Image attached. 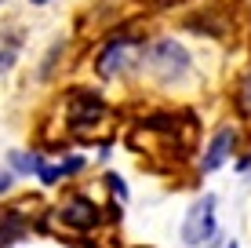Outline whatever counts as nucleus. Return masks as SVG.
<instances>
[{"mask_svg":"<svg viewBox=\"0 0 251 248\" xmlns=\"http://www.w3.org/2000/svg\"><path fill=\"white\" fill-rule=\"evenodd\" d=\"M138 58H142V44H138L135 37H113L106 48L99 51V58H95V73L102 77V81H117V77L131 73L138 66Z\"/></svg>","mask_w":251,"mask_h":248,"instance_id":"obj_1","label":"nucleus"},{"mask_svg":"<svg viewBox=\"0 0 251 248\" xmlns=\"http://www.w3.org/2000/svg\"><path fill=\"white\" fill-rule=\"evenodd\" d=\"M215 208H219V197H215V193H204V197H197L189 204V212L182 219V241L189 248H204V245L215 241V234H219Z\"/></svg>","mask_w":251,"mask_h":248,"instance_id":"obj_2","label":"nucleus"},{"mask_svg":"<svg viewBox=\"0 0 251 248\" xmlns=\"http://www.w3.org/2000/svg\"><path fill=\"white\" fill-rule=\"evenodd\" d=\"M142 62L157 81H178V77H186V70H189L186 48L175 44V40H157V44H150V51H142Z\"/></svg>","mask_w":251,"mask_h":248,"instance_id":"obj_3","label":"nucleus"},{"mask_svg":"<svg viewBox=\"0 0 251 248\" xmlns=\"http://www.w3.org/2000/svg\"><path fill=\"white\" fill-rule=\"evenodd\" d=\"M66 121H69V132H76V135L95 132L102 121H109V106L102 99L88 95V91H73L69 106H66Z\"/></svg>","mask_w":251,"mask_h":248,"instance_id":"obj_4","label":"nucleus"},{"mask_svg":"<svg viewBox=\"0 0 251 248\" xmlns=\"http://www.w3.org/2000/svg\"><path fill=\"white\" fill-rule=\"evenodd\" d=\"M55 219L62 226H69V230H76V234H95L102 223H106V216H102V208L95 201H88L84 193H73L62 208L55 212Z\"/></svg>","mask_w":251,"mask_h":248,"instance_id":"obj_5","label":"nucleus"},{"mask_svg":"<svg viewBox=\"0 0 251 248\" xmlns=\"http://www.w3.org/2000/svg\"><path fill=\"white\" fill-rule=\"evenodd\" d=\"M233 146H237V128H219L201 157V172H219L226 165V157L233 153Z\"/></svg>","mask_w":251,"mask_h":248,"instance_id":"obj_6","label":"nucleus"},{"mask_svg":"<svg viewBox=\"0 0 251 248\" xmlns=\"http://www.w3.org/2000/svg\"><path fill=\"white\" fill-rule=\"evenodd\" d=\"M19 51H22V29H0V73L15 66Z\"/></svg>","mask_w":251,"mask_h":248,"instance_id":"obj_7","label":"nucleus"},{"mask_svg":"<svg viewBox=\"0 0 251 248\" xmlns=\"http://www.w3.org/2000/svg\"><path fill=\"white\" fill-rule=\"evenodd\" d=\"M25 234V219L19 212H0V245H7L11 237H22Z\"/></svg>","mask_w":251,"mask_h":248,"instance_id":"obj_8","label":"nucleus"},{"mask_svg":"<svg viewBox=\"0 0 251 248\" xmlns=\"http://www.w3.org/2000/svg\"><path fill=\"white\" fill-rule=\"evenodd\" d=\"M11 165H15V172H19V175H37L44 161H40V153H25V150H15V153H11Z\"/></svg>","mask_w":251,"mask_h":248,"instance_id":"obj_9","label":"nucleus"},{"mask_svg":"<svg viewBox=\"0 0 251 248\" xmlns=\"http://www.w3.org/2000/svg\"><path fill=\"white\" fill-rule=\"evenodd\" d=\"M237 106H240L244 117H251V73L240 81V88H237Z\"/></svg>","mask_w":251,"mask_h":248,"instance_id":"obj_10","label":"nucleus"},{"mask_svg":"<svg viewBox=\"0 0 251 248\" xmlns=\"http://www.w3.org/2000/svg\"><path fill=\"white\" fill-rule=\"evenodd\" d=\"M106 183H109V190H113V197H117V201H127V186H124V179H120V175L109 172V175H106Z\"/></svg>","mask_w":251,"mask_h":248,"instance_id":"obj_11","label":"nucleus"},{"mask_svg":"<svg viewBox=\"0 0 251 248\" xmlns=\"http://www.w3.org/2000/svg\"><path fill=\"white\" fill-rule=\"evenodd\" d=\"M7 190H11V172H7V168H0V197H4Z\"/></svg>","mask_w":251,"mask_h":248,"instance_id":"obj_12","label":"nucleus"},{"mask_svg":"<svg viewBox=\"0 0 251 248\" xmlns=\"http://www.w3.org/2000/svg\"><path fill=\"white\" fill-rule=\"evenodd\" d=\"M29 4H51V0H29Z\"/></svg>","mask_w":251,"mask_h":248,"instance_id":"obj_13","label":"nucleus"},{"mask_svg":"<svg viewBox=\"0 0 251 248\" xmlns=\"http://www.w3.org/2000/svg\"><path fill=\"white\" fill-rule=\"evenodd\" d=\"M226 248H240V245H237V241H229V245H226Z\"/></svg>","mask_w":251,"mask_h":248,"instance_id":"obj_14","label":"nucleus"}]
</instances>
